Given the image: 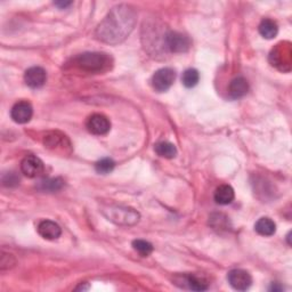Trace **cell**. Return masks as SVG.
<instances>
[{
  "label": "cell",
  "mask_w": 292,
  "mask_h": 292,
  "mask_svg": "<svg viewBox=\"0 0 292 292\" xmlns=\"http://www.w3.org/2000/svg\"><path fill=\"white\" fill-rule=\"evenodd\" d=\"M255 229L263 237H271L276 230V224L268 217L260 218L255 225Z\"/></svg>",
  "instance_id": "15"
},
{
  "label": "cell",
  "mask_w": 292,
  "mask_h": 292,
  "mask_svg": "<svg viewBox=\"0 0 292 292\" xmlns=\"http://www.w3.org/2000/svg\"><path fill=\"white\" fill-rule=\"evenodd\" d=\"M157 154L165 159H172L177 155V148L170 142H159L154 146Z\"/></svg>",
  "instance_id": "19"
},
{
  "label": "cell",
  "mask_w": 292,
  "mask_h": 292,
  "mask_svg": "<svg viewBox=\"0 0 292 292\" xmlns=\"http://www.w3.org/2000/svg\"><path fill=\"white\" fill-rule=\"evenodd\" d=\"M114 167H115L114 161L109 158L102 159V160H100L99 162H96V165H95L96 171L99 173H102V175L110 173L112 170H113Z\"/></svg>",
  "instance_id": "23"
},
{
  "label": "cell",
  "mask_w": 292,
  "mask_h": 292,
  "mask_svg": "<svg viewBox=\"0 0 292 292\" xmlns=\"http://www.w3.org/2000/svg\"><path fill=\"white\" fill-rule=\"evenodd\" d=\"M74 65L85 72L103 73L110 70L112 59L104 53H84L74 59Z\"/></svg>",
  "instance_id": "2"
},
{
  "label": "cell",
  "mask_w": 292,
  "mask_h": 292,
  "mask_svg": "<svg viewBox=\"0 0 292 292\" xmlns=\"http://www.w3.org/2000/svg\"><path fill=\"white\" fill-rule=\"evenodd\" d=\"M44 170V162L35 155H27L21 162V171L29 178L39 177Z\"/></svg>",
  "instance_id": "9"
},
{
  "label": "cell",
  "mask_w": 292,
  "mask_h": 292,
  "mask_svg": "<svg viewBox=\"0 0 292 292\" xmlns=\"http://www.w3.org/2000/svg\"><path fill=\"white\" fill-rule=\"evenodd\" d=\"M209 224L215 230L222 232V230H227L228 228V218L223 213H213L209 218Z\"/></svg>",
  "instance_id": "20"
},
{
  "label": "cell",
  "mask_w": 292,
  "mask_h": 292,
  "mask_svg": "<svg viewBox=\"0 0 292 292\" xmlns=\"http://www.w3.org/2000/svg\"><path fill=\"white\" fill-rule=\"evenodd\" d=\"M228 283L238 291L248 290L252 284V278L244 269H232L227 275Z\"/></svg>",
  "instance_id": "6"
},
{
  "label": "cell",
  "mask_w": 292,
  "mask_h": 292,
  "mask_svg": "<svg viewBox=\"0 0 292 292\" xmlns=\"http://www.w3.org/2000/svg\"><path fill=\"white\" fill-rule=\"evenodd\" d=\"M176 72L170 68H162L158 70L152 76V86L159 93H163L170 89V87L175 83Z\"/></svg>",
  "instance_id": "4"
},
{
  "label": "cell",
  "mask_w": 292,
  "mask_h": 292,
  "mask_svg": "<svg viewBox=\"0 0 292 292\" xmlns=\"http://www.w3.org/2000/svg\"><path fill=\"white\" fill-rule=\"evenodd\" d=\"M165 42L167 45V48L172 53H186L191 47V40L187 35L183 34L177 31H169L166 37Z\"/></svg>",
  "instance_id": "5"
},
{
  "label": "cell",
  "mask_w": 292,
  "mask_h": 292,
  "mask_svg": "<svg viewBox=\"0 0 292 292\" xmlns=\"http://www.w3.org/2000/svg\"><path fill=\"white\" fill-rule=\"evenodd\" d=\"M33 115V109L32 105L27 101L17 102L16 104H14L11 110V116L14 122H16L18 125H24L31 120Z\"/></svg>",
  "instance_id": "8"
},
{
  "label": "cell",
  "mask_w": 292,
  "mask_h": 292,
  "mask_svg": "<svg viewBox=\"0 0 292 292\" xmlns=\"http://www.w3.org/2000/svg\"><path fill=\"white\" fill-rule=\"evenodd\" d=\"M86 127L89 132L94 135H105L111 129V122L103 114H93L90 115L86 122Z\"/></svg>",
  "instance_id": "7"
},
{
  "label": "cell",
  "mask_w": 292,
  "mask_h": 292,
  "mask_svg": "<svg viewBox=\"0 0 292 292\" xmlns=\"http://www.w3.org/2000/svg\"><path fill=\"white\" fill-rule=\"evenodd\" d=\"M199 80L200 73L196 69H187L182 76L183 85L185 86L186 88H193V87H196L199 84Z\"/></svg>",
  "instance_id": "21"
},
{
  "label": "cell",
  "mask_w": 292,
  "mask_h": 292,
  "mask_svg": "<svg viewBox=\"0 0 292 292\" xmlns=\"http://www.w3.org/2000/svg\"><path fill=\"white\" fill-rule=\"evenodd\" d=\"M44 144L46 147L50 148V150H57L60 147H65V145H70V143L64 135L57 131L48 132L47 135L44 137Z\"/></svg>",
  "instance_id": "13"
},
{
  "label": "cell",
  "mask_w": 292,
  "mask_h": 292,
  "mask_svg": "<svg viewBox=\"0 0 292 292\" xmlns=\"http://www.w3.org/2000/svg\"><path fill=\"white\" fill-rule=\"evenodd\" d=\"M101 212L104 215L107 220L121 226H134L140 222L141 215L135 209L124 206H104L102 207Z\"/></svg>",
  "instance_id": "3"
},
{
  "label": "cell",
  "mask_w": 292,
  "mask_h": 292,
  "mask_svg": "<svg viewBox=\"0 0 292 292\" xmlns=\"http://www.w3.org/2000/svg\"><path fill=\"white\" fill-rule=\"evenodd\" d=\"M56 6H59L61 8H65V7H68L71 5L70 2H61V3H55Z\"/></svg>",
  "instance_id": "27"
},
{
  "label": "cell",
  "mask_w": 292,
  "mask_h": 292,
  "mask_svg": "<svg viewBox=\"0 0 292 292\" xmlns=\"http://www.w3.org/2000/svg\"><path fill=\"white\" fill-rule=\"evenodd\" d=\"M132 248H134L142 257H147L153 252V245L145 240L132 241Z\"/></svg>",
  "instance_id": "22"
},
{
  "label": "cell",
  "mask_w": 292,
  "mask_h": 292,
  "mask_svg": "<svg viewBox=\"0 0 292 292\" xmlns=\"http://www.w3.org/2000/svg\"><path fill=\"white\" fill-rule=\"evenodd\" d=\"M248 91H249V84L243 76H238V78L233 79L228 86V93L230 97L234 100L241 99V97L245 96Z\"/></svg>",
  "instance_id": "12"
},
{
  "label": "cell",
  "mask_w": 292,
  "mask_h": 292,
  "mask_svg": "<svg viewBox=\"0 0 292 292\" xmlns=\"http://www.w3.org/2000/svg\"><path fill=\"white\" fill-rule=\"evenodd\" d=\"M15 264V259L12 255H9V254H5L3 252V256H2V260H0V267H2V269H6V268H9V267H12V266Z\"/></svg>",
  "instance_id": "26"
},
{
  "label": "cell",
  "mask_w": 292,
  "mask_h": 292,
  "mask_svg": "<svg viewBox=\"0 0 292 292\" xmlns=\"http://www.w3.org/2000/svg\"><path fill=\"white\" fill-rule=\"evenodd\" d=\"M18 182H20V178L17 177V175L15 172H7L3 176V184L5 186H8V187L16 186Z\"/></svg>",
  "instance_id": "25"
},
{
  "label": "cell",
  "mask_w": 292,
  "mask_h": 292,
  "mask_svg": "<svg viewBox=\"0 0 292 292\" xmlns=\"http://www.w3.org/2000/svg\"><path fill=\"white\" fill-rule=\"evenodd\" d=\"M63 182L59 178H52V179H45L42 183H40V188L43 191H48V192H55L59 191V189L62 188Z\"/></svg>",
  "instance_id": "24"
},
{
  "label": "cell",
  "mask_w": 292,
  "mask_h": 292,
  "mask_svg": "<svg viewBox=\"0 0 292 292\" xmlns=\"http://www.w3.org/2000/svg\"><path fill=\"white\" fill-rule=\"evenodd\" d=\"M136 24V12L129 5H118L106 15L96 29V37L101 42L118 45L131 33Z\"/></svg>",
  "instance_id": "1"
},
{
  "label": "cell",
  "mask_w": 292,
  "mask_h": 292,
  "mask_svg": "<svg viewBox=\"0 0 292 292\" xmlns=\"http://www.w3.org/2000/svg\"><path fill=\"white\" fill-rule=\"evenodd\" d=\"M282 289H283V288H282V286L279 285L278 283H275V284L273 283V285L270 286L269 290H270V291H282Z\"/></svg>",
  "instance_id": "28"
},
{
  "label": "cell",
  "mask_w": 292,
  "mask_h": 292,
  "mask_svg": "<svg viewBox=\"0 0 292 292\" xmlns=\"http://www.w3.org/2000/svg\"><path fill=\"white\" fill-rule=\"evenodd\" d=\"M234 198V189L229 185H220L215 192V201L218 204H222V206H227V204L232 203Z\"/></svg>",
  "instance_id": "14"
},
{
  "label": "cell",
  "mask_w": 292,
  "mask_h": 292,
  "mask_svg": "<svg viewBox=\"0 0 292 292\" xmlns=\"http://www.w3.org/2000/svg\"><path fill=\"white\" fill-rule=\"evenodd\" d=\"M38 233L42 238L45 240H57L61 234H62V229H61L60 225L57 223L53 222V220H43L38 225Z\"/></svg>",
  "instance_id": "11"
},
{
  "label": "cell",
  "mask_w": 292,
  "mask_h": 292,
  "mask_svg": "<svg viewBox=\"0 0 292 292\" xmlns=\"http://www.w3.org/2000/svg\"><path fill=\"white\" fill-rule=\"evenodd\" d=\"M183 282L187 285L189 290L204 291L208 289V282L198 275H186L183 278Z\"/></svg>",
  "instance_id": "18"
},
{
  "label": "cell",
  "mask_w": 292,
  "mask_h": 292,
  "mask_svg": "<svg viewBox=\"0 0 292 292\" xmlns=\"http://www.w3.org/2000/svg\"><path fill=\"white\" fill-rule=\"evenodd\" d=\"M271 57L275 59V62H273V65L281 66V70H284V66H290L291 63V52L289 47H283L282 49L279 47L278 49L271 54Z\"/></svg>",
  "instance_id": "17"
},
{
  "label": "cell",
  "mask_w": 292,
  "mask_h": 292,
  "mask_svg": "<svg viewBox=\"0 0 292 292\" xmlns=\"http://www.w3.org/2000/svg\"><path fill=\"white\" fill-rule=\"evenodd\" d=\"M259 33L263 35L265 39H273L276 37L279 32V27L275 21L270 18H265L259 24Z\"/></svg>",
  "instance_id": "16"
},
{
  "label": "cell",
  "mask_w": 292,
  "mask_h": 292,
  "mask_svg": "<svg viewBox=\"0 0 292 292\" xmlns=\"http://www.w3.org/2000/svg\"><path fill=\"white\" fill-rule=\"evenodd\" d=\"M46 80H47V73L40 66H32V68L25 71L24 73L25 84L32 89L42 88L46 84Z\"/></svg>",
  "instance_id": "10"
}]
</instances>
